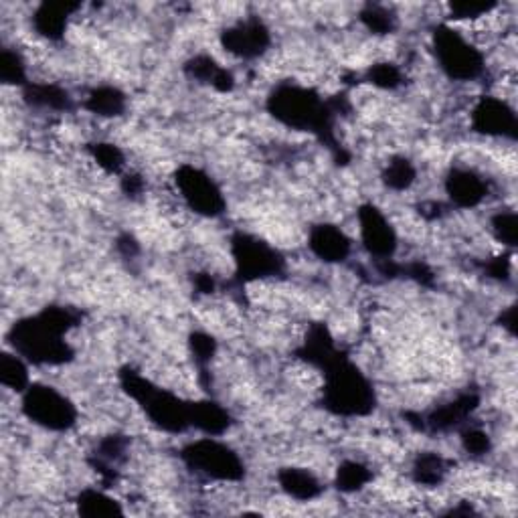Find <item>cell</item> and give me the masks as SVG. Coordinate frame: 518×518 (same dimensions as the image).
I'll use <instances>...</instances> for the list:
<instances>
[{
    "label": "cell",
    "instance_id": "2e32d148",
    "mask_svg": "<svg viewBox=\"0 0 518 518\" xmlns=\"http://www.w3.org/2000/svg\"><path fill=\"white\" fill-rule=\"evenodd\" d=\"M278 484L288 498L298 502L316 500L324 490L320 478L310 468H304V466L282 468L278 472Z\"/></svg>",
    "mask_w": 518,
    "mask_h": 518
},
{
    "label": "cell",
    "instance_id": "9a60e30c",
    "mask_svg": "<svg viewBox=\"0 0 518 518\" xmlns=\"http://www.w3.org/2000/svg\"><path fill=\"white\" fill-rule=\"evenodd\" d=\"M81 11V5L71 3H45L35 9L31 27L37 37L47 43H57L65 37L71 19Z\"/></svg>",
    "mask_w": 518,
    "mask_h": 518
},
{
    "label": "cell",
    "instance_id": "8fae6325",
    "mask_svg": "<svg viewBox=\"0 0 518 518\" xmlns=\"http://www.w3.org/2000/svg\"><path fill=\"white\" fill-rule=\"evenodd\" d=\"M361 245L367 249L371 257H377L379 262H389L393 259L399 247V235L393 221L373 203H365L357 211Z\"/></svg>",
    "mask_w": 518,
    "mask_h": 518
},
{
    "label": "cell",
    "instance_id": "ffe728a7",
    "mask_svg": "<svg viewBox=\"0 0 518 518\" xmlns=\"http://www.w3.org/2000/svg\"><path fill=\"white\" fill-rule=\"evenodd\" d=\"M75 508L77 514L81 516H122L124 508L120 504V500H116L114 496L106 494L104 490L98 488H83L77 498H75Z\"/></svg>",
    "mask_w": 518,
    "mask_h": 518
},
{
    "label": "cell",
    "instance_id": "d4e9b609",
    "mask_svg": "<svg viewBox=\"0 0 518 518\" xmlns=\"http://www.w3.org/2000/svg\"><path fill=\"white\" fill-rule=\"evenodd\" d=\"M90 156L108 175H122L126 168V156L120 146L112 142H96L90 146Z\"/></svg>",
    "mask_w": 518,
    "mask_h": 518
},
{
    "label": "cell",
    "instance_id": "ac0fdd59",
    "mask_svg": "<svg viewBox=\"0 0 518 518\" xmlns=\"http://www.w3.org/2000/svg\"><path fill=\"white\" fill-rule=\"evenodd\" d=\"M185 71L189 77L197 79L199 83L209 85V88L217 92H231L235 88L233 73L223 67L219 61H215L211 55H195L185 63Z\"/></svg>",
    "mask_w": 518,
    "mask_h": 518
},
{
    "label": "cell",
    "instance_id": "6da1fadb",
    "mask_svg": "<svg viewBox=\"0 0 518 518\" xmlns=\"http://www.w3.org/2000/svg\"><path fill=\"white\" fill-rule=\"evenodd\" d=\"M81 316L67 306H47L35 316L17 320L7 340L13 353L33 365H67L73 359L71 344L65 336L79 326Z\"/></svg>",
    "mask_w": 518,
    "mask_h": 518
},
{
    "label": "cell",
    "instance_id": "277c9868",
    "mask_svg": "<svg viewBox=\"0 0 518 518\" xmlns=\"http://www.w3.org/2000/svg\"><path fill=\"white\" fill-rule=\"evenodd\" d=\"M322 373V403L332 415L351 419L373 413L377 403L373 381L349 357L338 355Z\"/></svg>",
    "mask_w": 518,
    "mask_h": 518
},
{
    "label": "cell",
    "instance_id": "52a82bcc",
    "mask_svg": "<svg viewBox=\"0 0 518 518\" xmlns=\"http://www.w3.org/2000/svg\"><path fill=\"white\" fill-rule=\"evenodd\" d=\"M181 460L197 476L209 482H241L245 478V464L241 456L219 438L205 436L189 442L181 450Z\"/></svg>",
    "mask_w": 518,
    "mask_h": 518
},
{
    "label": "cell",
    "instance_id": "f1b7e54d",
    "mask_svg": "<svg viewBox=\"0 0 518 518\" xmlns=\"http://www.w3.org/2000/svg\"><path fill=\"white\" fill-rule=\"evenodd\" d=\"M0 77L7 85H27V61L21 51L3 49V55H0Z\"/></svg>",
    "mask_w": 518,
    "mask_h": 518
},
{
    "label": "cell",
    "instance_id": "8992f818",
    "mask_svg": "<svg viewBox=\"0 0 518 518\" xmlns=\"http://www.w3.org/2000/svg\"><path fill=\"white\" fill-rule=\"evenodd\" d=\"M231 257L239 284L266 282L286 270L284 255L272 243L245 231L231 237Z\"/></svg>",
    "mask_w": 518,
    "mask_h": 518
},
{
    "label": "cell",
    "instance_id": "e0dca14e",
    "mask_svg": "<svg viewBox=\"0 0 518 518\" xmlns=\"http://www.w3.org/2000/svg\"><path fill=\"white\" fill-rule=\"evenodd\" d=\"M191 427H197L203 436L221 438L231 427V413L217 401H191Z\"/></svg>",
    "mask_w": 518,
    "mask_h": 518
},
{
    "label": "cell",
    "instance_id": "5bb4252c",
    "mask_svg": "<svg viewBox=\"0 0 518 518\" xmlns=\"http://www.w3.org/2000/svg\"><path fill=\"white\" fill-rule=\"evenodd\" d=\"M308 249L324 264H342L353 253V241L340 225L324 221L310 227Z\"/></svg>",
    "mask_w": 518,
    "mask_h": 518
},
{
    "label": "cell",
    "instance_id": "603a6c76",
    "mask_svg": "<svg viewBox=\"0 0 518 518\" xmlns=\"http://www.w3.org/2000/svg\"><path fill=\"white\" fill-rule=\"evenodd\" d=\"M0 383L5 389L23 395L31 385L29 363L17 353H3L0 357Z\"/></svg>",
    "mask_w": 518,
    "mask_h": 518
},
{
    "label": "cell",
    "instance_id": "9c48e42d",
    "mask_svg": "<svg viewBox=\"0 0 518 518\" xmlns=\"http://www.w3.org/2000/svg\"><path fill=\"white\" fill-rule=\"evenodd\" d=\"M179 203L199 217L215 219L227 209V199L207 170L195 164H181L172 175Z\"/></svg>",
    "mask_w": 518,
    "mask_h": 518
},
{
    "label": "cell",
    "instance_id": "7402d4cb",
    "mask_svg": "<svg viewBox=\"0 0 518 518\" xmlns=\"http://www.w3.org/2000/svg\"><path fill=\"white\" fill-rule=\"evenodd\" d=\"M373 482V470L361 460H344L334 472V484L344 494H355Z\"/></svg>",
    "mask_w": 518,
    "mask_h": 518
},
{
    "label": "cell",
    "instance_id": "ba28073f",
    "mask_svg": "<svg viewBox=\"0 0 518 518\" xmlns=\"http://www.w3.org/2000/svg\"><path fill=\"white\" fill-rule=\"evenodd\" d=\"M21 413L37 427L55 434H67L79 423L75 403L57 387L31 383L21 395Z\"/></svg>",
    "mask_w": 518,
    "mask_h": 518
},
{
    "label": "cell",
    "instance_id": "83f0119b",
    "mask_svg": "<svg viewBox=\"0 0 518 518\" xmlns=\"http://www.w3.org/2000/svg\"><path fill=\"white\" fill-rule=\"evenodd\" d=\"M490 231L492 237L508 249L516 247V237H518V223H516V213L512 209L498 211L496 215L490 217Z\"/></svg>",
    "mask_w": 518,
    "mask_h": 518
},
{
    "label": "cell",
    "instance_id": "7c38bea8",
    "mask_svg": "<svg viewBox=\"0 0 518 518\" xmlns=\"http://www.w3.org/2000/svg\"><path fill=\"white\" fill-rule=\"evenodd\" d=\"M470 124L474 132L486 138H516V110L506 98L500 96L478 98L470 110Z\"/></svg>",
    "mask_w": 518,
    "mask_h": 518
},
{
    "label": "cell",
    "instance_id": "5b68a950",
    "mask_svg": "<svg viewBox=\"0 0 518 518\" xmlns=\"http://www.w3.org/2000/svg\"><path fill=\"white\" fill-rule=\"evenodd\" d=\"M431 51L442 73L460 83H472L486 71V55L458 27L438 25L431 33Z\"/></svg>",
    "mask_w": 518,
    "mask_h": 518
},
{
    "label": "cell",
    "instance_id": "44dd1931",
    "mask_svg": "<svg viewBox=\"0 0 518 518\" xmlns=\"http://www.w3.org/2000/svg\"><path fill=\"white\" fill-rule=\"evenodd\" d=\"M381 183L393 193H405L417 183V168L407 156H393L381 172Z\"/></svg>",
    "mask_w": 518,
    "mask_h": 518
},
{
    "label": "cell",
    "instance_id": "484cf974",
    "mask_svg": "<svg viewBox=\"0 0 518 518\" xmlns=\"http://www.w3.org/2000/svg\"><path fill=\"white\" fill-rule=\"evenodd\" d=\"M498 7H500L498 3H488V0H460V3H452L448 9H450V19L472 25L492 15Z\"/></svg>",
    "mask_w": 518,
    "mask_h": 518
},
{
    "label": "cell",
    "instance_id": "7a4b0ae2",
    "mask_svg": "<svg viewBox=\"0 0 518 518\" xmlns=\"http://www.w3.org/2000/svg\"><path fill=\"white\" fill-rule=\"evenodd\" d=\"M268 112L276 122L290 130L314 132L324 140H332L334 118L340 114L320 94L300 83H278L268 96Z\"/></svg>",
    "mask_w": 518,
    "mask_h": 518
},
{
    "label": "cell",
    "instance_id": "4316f807",
    "mask_svg": "<svg viewBox=\"0 0 518 518\" xmlns=\"http://www.w3.org/2000/svg\"><path fill=\"white\" fill-rule=\"evenodd\" d=\"M367 81L379 90L393 92L403 85V71L393 61H379L369 65L367 69Z\"/></svg>",
    "mask_w": 518,
    "mask_h": 518
},
{
    "label": "cell",
    "instance_id": "d6986e66",
    "mask_svg": "<svg viewBox=\"0 0 518 518\" xmlns=\"http://www.w3.org/2000/svg\"><path fill=\"white\" fill-rule=\"evenodd\" d=\"M83 108L98 118H120L128 108V98L116 85H98L85 96Z\"/></svg>",
    "mask_w": 518,
    "mask_h": 518
},
{
    "label": "cell",
    "instance_id": "4fadbf2b",
    "mask_svg": "<svg viewBox=\"0 0 518 518\" xmlns=\"http://www.w3.org/2000/svg\"><path fill=\"white\" fill-rule=\"evenodd\" d=\"M444 191L454 207L470 211L486 201L488 181L476 168L452 166L444 179Z\"/></svg>",
    "mask_w": 518,
    "mask_h": 518
},
{
    "label": "cell",
    "instance_id": "4dcf8cb0",
    "mask_svg": "<svg viewBox=\"0 0 518 518\" xmlns=\"http://www.w3.org/2000/svg\"><path fill=\"white\" fill-rule=\"evenodd\" d=\"M460 442H462L464 452L472 458L486 456L492 450V438L488 436L486 429H482L478 425H466V429L460 436Z\"/></svg>",
    "mask_w": 518,
    "mask_h": 518
},
{
    "label": "cell",
    "instance_id": "f546056e",
    "mask_svg": "<svg viewBox=\"0 0 518 518\" xmlns=\"http://www.w3.org/2000/svg\"><path fill=\"white\" fill-rule=\"evenodd\" d=\"M359 19L365 25V29L377 37L391 35L397 25V17L385 7H367Z\"/></svg>",
    "mask_w": 518,
    "mask_h": 518
},
{
    "label": "cell",
    "instance_id": "cb8c5ba5",
    "mask_svg": "<svg viewBox=\"0 0 518 518\" xmlns=\"http://www.w3.org/2000/svg\"><path fill=\"white\" fill-rule=\"evenodd\" d=\"M413 480L423 486H438L448 474V464L438 452H423L415 458L411 468Z\"/></svg>",
    "mask_w": 518,
    "mask_h": 518
},
{
    "label": "cell",
    "instance_id": "30bf717a",
    "mask_svg": "<svg viewBox=\"0 0 518 518\" xmlns=\"http://www.w3.org/2000/svg\"><path fill=\"white\" fill-rule=\"evenodd\" d=\"M221 47L235 59L253 61L264 57L274 39L272 29L259 17H241L221 31Z\"/></svg>",
    "mask_w": 518,
    "mask_h": 518
},
{
    "label": "cell",
    "instance_id": "3957f363",
    "mask_svg": "<svg viewBox=\"0 0 518 518\" xmlns=\"http://www.w3.org/2000/svg\"><path fill=\"white\" fill-rule=\"evenodd\" d=\"M120 385L122 391L142 407L148 421L160 431L179 436L191 429V401L172 393L170 389H162L158 383L134 369L120 371Z\"/></svg>",
    "mask_w": 518,
    "mask_h": 518
},
{
    "label": "cell",
    "instance_id": "1f68e13d",
    "mask_svg": "<svg viewBox=\"0 0 518 518\" xmlns=\"http://www.w3.org/2000/svg\"><path fill=\"white\" fill-rule=\"evenodd\" d=\"M189 349L195 359V365L205 369L211 365V361L217 355V340L211 334L197 330L189 336Z\"/></svg>",
    "mask_w": 518,
    "mask_h": 518
}]
</instances>
